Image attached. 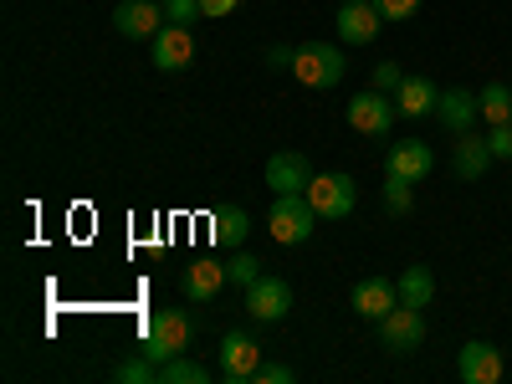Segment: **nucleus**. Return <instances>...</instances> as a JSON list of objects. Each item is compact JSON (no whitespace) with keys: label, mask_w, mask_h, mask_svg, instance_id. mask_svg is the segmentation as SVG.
Returning a JSON list of instances; mask_svg holds the SVG:
<instances>
[{"label":"nucleus","mask_w":512,"mask_h":384,"mask_svg":"<svg viewBox=\"0 0 512 384\" xmlns=\"http://www.w3.org/2000/svg\"><path fill=\"white\" fill-rule=\"evenodd\" d=\"M400 82H405V72H400L395 62H379V67H374V88H379V93H390V98H395V93H400Z\"/></svg>","instance_id":"obj_28"},{"label":"nucleus","mask_w":512,"mask_h":384,"mask_svg":"<svg viewBox=\"0 0 512 384\" xmlns=\"http://www.w3.org/2000/svg\"><path fill=\"white\" fill-rule=\"evenodd\" d=\"M190 338H195L190 313H185V308H164V313H154V318H149L139 354H144V359H154V364H169V359H180V354L190 349Z\"/></svg>","instance_id":"obj_1"},{"label":"nucleus","mask_w":512,"mask_h":384,"mask_svg":"<svg viewBox=\"0 0 512 384\" xmlns=\"http://www.w3.org/2000/svg\"><path fill=\"white\" fill-rule=\"evenodd\" d=\"M226 272H231L236 287H251L256 277H262V262H256V256H246V251H236L231 262H226Z\"/></svg>","instance_id":"obj_26"},{"label":"nucleus","mask_w":512,"mask_h":384,"mask_svg":"<svg viewBox=\"0 0 512 384\" xmlns=\"http://www.w3.org/2000/svg\"><path fill=\"white\" fill-rule=\"evenodd\" d=\"M190 62H195V36H190V26L164 21V31L154 36V67H159V72H185Z\"/></svg>","instance_id":"obj_12"},{"label":"nucleus","mask_w":512,"mask_h":384,"mask_svg":"<svg viewBox=\"0 0 512 384\" xmlns=\"http://www.w3.org/2000/svg\"><path fill=\"white\" fill-rule=\"evenodd\" d=\"M502 354L492 349V344H461V354H456V374H461V384H497L502 379Z\"/></svg>","instance_id":"obj_13"},{"label":"nucleus","mask_w":512,"mask_h":384,"mask_svg":"<svg viewBox=\"0 0 512 384\" xmlns=\"http://www.w3.org/2000/svg\"><path fill=\"white\" fill-rule=\"evenodd\" d=\"M477 98H482V118H487V128L512 118V88H502V82H487Z\"/></svg>","instance_id":"obj_22"},{"label":"nucleus","mask_w":512,"mask_h":384,"mask_svg":"<svg viewBox=\"0 0 512 384\" xmlns=\"http://www.w3.org/2000/svg\"><path fill=\"white\" fill-rule=\"evenodd\" d=\"M113 384H159V364L154 359H123L118 369H113Z\"/></svg>","instance_id":"obj_24"},{"label":"nucleus","mask_w":512,"mask_h":384,"mask_svg":"<svg viewBox=\"0 0 512 384\" xmlns=\"http://www.w3.org/2000/svg\"><path fill=\"white\" fill-rule=\"evenodd\" d=\"M436 103H441V88H436L431 77H405L400 93H395V108H400L405 118H431Z\"/></svg>","instance_id":"obj_19"},{"label":"nucleus","mask_w":512,"mask_h":384,"mask_svg":"<svg viewBox=\"0 0 512 384\" xmlns=\"http://www.w3.org/2000/svg\"><path fill=\"white\" fill-rule=\"evenodd\" d=\"M436 113H441V123L451 128V134H472L477 118H482V98L466 93V88H446L441 103H436Z\"/></svg>","instance_id":"obj_17"},{"label":"nucleus","mask_w":512,"mask_h":384,"mask_svg":"<svg viewBox=\"0 0 512 384\" xmlns=\"http://www.w3.org/2000/svg\"><path fill=\"white\" fill-rule=\"evenodd\" d=\"M113 26L128 41H154L164 31V6H154V0H123L113 11Z\"/></svg>","instance_id":"obj_10"},{"label":"nucleus","mask_w":512,"mask_h":384,"mask_svg":"<svg viewBox=\"0 0 512 384\" xmlns=\"http://www.w3.org/2000/svg\"><path fill=\"white\" fill-rule=\"evenodd\" d=\"M256 369H262V344H256L251 333H226L221 338V374H226V384L256 379Z\"/></svg>","instance_id":"obj_9"},{"label":"nucleus","mask_w":512,"mask_h":384,"mask_svg":"<svg viewBox=\"0 0 512 384\" xmlns=\"http://www.w3.org/2000/svg\"><path fill=\"white\" fill-rule=\"evenodd\" d=\"M318 221H323V216L313 210L308 195H277V200H272V216H267V231H272L277 246H303Z\"/></svg>","instance_id":"obj_3"},{"label":"nucleus","mask_w":512,"mask_h":384,"mask_svg":"<svg viewBox=\"0 0 512 384\" xmlns=\"http://www.w3.org/2000/svg\"><path fill=\"white\" fill-rule=\"evenodd\" d=\"M210 374H205V364L200 359H169V364H159V384H205Z\"/></svg>","instance_id":"obj_23"},{"label":"nucleus","mask_w":512,"mask_h":384,"mask_svg":"<svg viewBox=\"0 0 512 384\" xmlns=\"http://www.w3.org/2000/svg\"><path fill=\"white\" fill-rule=\"evenodd\" d=\"M395 287H400V303H405V308H425V303H436V272H431V267H420V262H415V267H405Z\"/></svg>","instance_id":"obj_20"},{"label":"nucleus","mask_w":512,"mask_h":384,"mask_svg":"<svg viewBox=\"0 0 512 384\" xmlns=\"http://www.w3.org/2000/svg\"><path fill=\"white\" fill-rule=\"evenodd\" d=\"M246 313H251L256 323H282V318L292 313V287H287L282 277H256V282L246 287Z\"/></svg>","instance_id":"obj_6"},{"label":"nucleus","mask_w":512,"mask_h":384,"mask_svg":"<svg viewBox=\"0 0 512 384\" xmlns=\"http://www.w3.org/2000/svg\"><path fill=\"white\" fill-rule=\"evenodd\" d=\"M267 185H272V195H303V190L313 185L308 154H297V149L272 154V159H267Z\"/></svg>","instance_id":"obj_8"},{"label":"nucleus","mask_w":512,"mask_h":384,"mask_svg":"<svg viewBox=\"0 0 512 384\" xmlns=\"http://www.w3.org/2000/svg\"><path fill=\"white\" fill-rule=\"evenodd\" d=\"M379 26H384V16H379L374 0H349V6L338 11V41H344V47H369L379 36Z\"/></svg>","instance_id":"obj_11"},{"label":"nucleus","mask_w":512,"mask_h":384,"mask_svg":"<svg viewBox=\"0 0 512 384\" xmlns=\"http://www.w3.org/2000/svg\"><path fill=\"white\" fill-rule=\"evenodd\" d=\"M395 118H400L395 98H390V93H379V88H369V93L349 98V123L359 128V134H374V139H384V134L395 128Z\"/></svg>","instance_id":"obj_5"},{"label":"nucleus","mask_w":512,"mask_h":384,"mask_svg":"<svg viewBox=\"0 0 512 384\" xmlns=\"http://www.w3.org/2000/svg\"><path fill=\"white\" fill-rule=\"evenodd\" d=\"M226 282H231L226 262H210V256L190 262V267H185V277H180V287H185V297H190V303H210V297H216Z\"/></svg>","instance_id":"obj_16"},{"label":"nucleus","mask_w":512,"mask_h":384,"mask_svg":"<svg viewBox=\"0 0 512 384\" xmlns=\"http://www.w3.org/2000/svg\"><path fill=\"white\" fill-rule=\"evenodd\" d=\"M195 16H205V0H164V21L190 26Z\"/></svg>","instance_id":"obj_27"},{"label":"nucleus","mask_w":512,"mask_h":384,"mask_svg":"<svg viewBox=\"0 0 512 384\" xmlns=\"http://www.w3.org/2000/svg\"><path fill=\"white\" fill-rule=\"evenodd\" d=\"M241 0H205V16H231Z\"/></svg>","instance_id":"obj_33"},{"label":"nucleus","mask_w":512,"mask_h":384,"mask_svg":"<svg viewBox=\"0 0 512 384\" xmlns=\"http://www.w3.org/2000/svg\"><path fill=\"white\" fill-rule=\"evenodd\" d=\"M492 144L477 139V128L472 134H456V154H451V169H456V180H482L487 169H492Z\"/></svg>","instance_id":"obj_18"},{"label":"nucleus","mask_w":512,"mask_h":384,"mask_svg":"<svg viewBox=\"0 0 512 384\" xmlns=\"http://www.w3.org/2000/svg\"><path fill=\"white\" fill-rule=\"evenodd\" d=\"M487 144H492V154H497V159H512V118H507V123H492Z\"/></svg>","instance_id":"obj_30"},{"label":"nucleus","mask_w":512,"mask_h":384,"mask_svg":"<svg viewBox=\"0 0 512 384\" xmlns=\"http://www.w3.org/2000/svg\"><path fill=\"white\" fill-rule=\"evenodd\" d=\"M303 195L313 200V210L323 221H349L359 210V185L344 175V169H333V175H313V185Z\"/></svg>","instance_id":"obj_4"},{"label":"nucleus","mask_w":512,"mask_h":384,"mask_svg":"<svg viewBox=\"0 0 512 384\" xmlns=\"http://www.w3.org/2000/svg\"><path fill=\"white\" fill-rule=\"evenodd\" d=\"M384 210H390V216H410V210H415V190H410V180H400V175L384 180Z\"/></svg>","instance_id":"obj_25"},{"label":"nucleus","mask_w":512,"mask_h":384,"mask_svg":"<svg viewBox=\"0 0 512 384\" xmlns=\"http://www.w3.org/2000/svg\"><path fill=\"white\" fill-rule=\"evenodd\" d=\"M256 384H292V369L287 364H262L256 369Z\"/></svg>","instance_id":"obj_31"},{"label":"nucleus","mask_w":512,"mask_h":384,"mask_svg":"<svg viewBox=\"0 0 512 384\" xmlns=\"http://www.w3.org/2000/svg\"><path fill=\"white\" fill-rule=\"evenodd\" d=\"M384 169L390 175H400V180H431V169H436V149L425 144V139H405V144H395L390 149V159H384Z\"/></svg>","instance_id":"obj_14"},{"label":"nucleus","mask_w":512,"mask_h":384,"mask_svg":"<svg viewBox=\"0 0 512 384\" xmlns=\"http://www.w3.org/2000/svg\"><path fill=\"white\" fill-rule=\"evenodd\" d=\"M420 338H425V318H420V308H395V313H384L379 318V344L390 349V354H410V349H420Z\"/></svg>","instance_id":"obj_7"},{"label":"nucleus","mask_w":512,"mask_h":384,"mask_svg":"<svg viewBox=\"0 0 512 384\" xmlns=\"http://www.w3.org/2000/svg\"><path fill=\"white\" fill-rule=\"evenodd\" d=\"M297 62V47H267V67L272 72H282V67H292Z\"/></svg>","instance_id":"obj_32"},{"label":"nucleus","mask_w":512,"mask_h":384,"mask_svg":"<svg viewBox=\"0 0 512 384\" xmlns=\"http://www.w3.org/2000/svg\"><path fill=\"white\" fill-rule=\"evenodd\" d=\"M374 6H379L384 21H410L420 11V0H374Z\"/></svg>","instance_id":"obj_29"},{"label":"nucleus","mask_w":512,"mask_h":384,"mask_svg":"<svg viewBox=\"0 0 512 384\" xmlns=\"http://www.w3.org/2000/svg\"><path fill=\"white\" fill-rule=\"evenodd\" d=\"M246 236H251V221H246L241 205H221L216 216H210V241L216 246H241Z\"/></svg>","instance_id":"obj_21"},{"label":"nucleus","mask_w":512,"mask_h":384,"mask_svg":"<svg viewBox=\"0 0 512 384\" xmlns=\"http://www.w3.org/2000/svg\"><path fill=\"white\" fill-rule=\"evenodd\" d=\"M395 308H400V287H395L390 277H364V282L354 287V313H359V318L379 323L384 313H395Z\"/></svg>","instance_id":"obj_15"},{"label":"nucleus","mask_w":512,"mask_h":384,"mask_svg":"<svg viewBox=\"0 0 512 384\" xmlns=\"http://www.w3.org/2000/svg\"><path fill=\"white\" fill-rule=\"evenodd\" d=\"M292 72H297L303 88H318L323 93V88H338V82H344L349 57H344V47H333V41H308V47H297Z\"/></svg>","instance_id":"obj_2"},{"label":"nucleus","mask_w":512,"mask_h":384,"mask_svg":"<svg viewBox=\"0 0 512 384\" xmlns=\"http://www.w3.org/2000/svg\"><path fill=\"white\" fill-rule=\"evenodd\" d=\"M344 6H349V0H344Z\"/></svg>","instance_id":"obj_34"}]
</instances>
